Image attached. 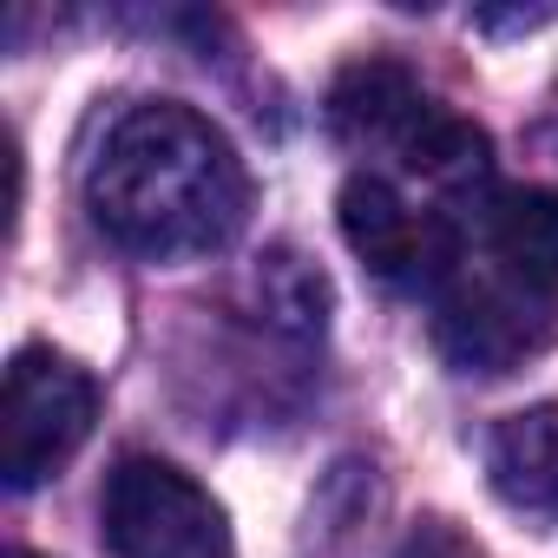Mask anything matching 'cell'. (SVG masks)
I'll list each match as a JSON object with an SVG mask.
<instances>
[{"instance_id": "1", "label": "cell", "mask_w": 558, "mask_h": 558, "mask_svg": "<svg viewBox=\"0 0 558 558\" xmlns=\"http://www.w3.org/2000/svg\"><path fill=\"white\" fill-rule=\"evenodd\" d=\"M93 223L151 263L210 256L243 230L250 171L236 145L178 99L125 106L86 165Z\"/></svg>"}, {"instance_id": "2", "label": "cell", "mask_w": 558, "mask_h": 558, "mask_svg": "<svg viewBox=\"0 0 558 558\" xmlns=\"http://www.w3.org/2000/svg\"><path fill=\"white\" fill-rule=\"evenodd\" d=\"M329 125L362 151H375V145L401 151L434 184H480L486 178V132L466 125L460 112H447L401 60L349 66L329 93Z\"/></svg>"}, {"instance_id": "3", "label": "cell", "mask_w": 558, "mask_h": 558, "mask_svg": "<svg viewBox=\"0 0 558 558\" xmlns=\"http://www.w3.org/2000/svg\"><path fill=\"white\" fill-rule=\"evenodd\" d=\"M99 388L86 368H73L53 349H21L8 362V401H0V473L14 493H34L53 480L80 440L93 434Z\"/></svg>"}, {"instance_id": "4", "label": "cell", "mask_w": 558, "mask_h": 558, "mask_svg": "<svg viewBox=\"0 0 558 558\" xmlns=\"http://www.w3.org/2000/svg\"><path fill=\"white\" fill-rule=\"evenodd\" d=\"M106 545L119 558H230L223 506L171 460L132 453L106 480Z\"/></svg>"}, {"instance_id": "5", "label": "cell", "mask_w": 558, "mask_h": 558, "mask_svg": "<svg viewBox=\"0 0 558 558\" xmlns=\"http://www.w3.org/2000/svg\"><path fill=\"white\" fill-rule=\"evenodd\" d=\"M342 236L349 250L381 276L388 290H427L440 296L453 276H460V250H453V230L447 217L408 204L381 171H355L342 184Z\"/></svg>"}, {"instance_id": "6", "label": "cell", "mask_w": 558, "mask_h": 558, "mask_svg": "<svg viewBox=\"0 0 558 558\" xmlns=\"http://www.w3.org/2000/svg\"><path fill=\"white\" fill-rule=\"evenodd\" d=\"M558 336V310L551 296L512 283L506 269L473 276V283L440 290V316H434V342L460 375H512L525 355H538Z\"/></svg>"}, {"instance_id": "7", "label": "cell", "mask_w": 558, "mask_h": 558, "mask_svg": "<svg viewBox=\"0 0 558 558\" xmlns=\"http://www.w3.org/2000/svg\"><path fill=\"white\" fill-rule=\"evenodd\" d=\"M486 480L512 512L558 525V401L519 408L486 434Z\"/></svg>"}, {"instance_id": "8", "label": "cell", "mask_w": 558, "mask_h": 558, "mask_svg": "<svg viewBox=\"0 0 558 558\" xmlns=\"http://www.w3.org/2000/svg\"><path fill=\"white\" fill-rule=\"evenodd\" d=\"M486 243L512 283L558 290V191H499L486 204Z\"/></svg>"}, {"instance_id": "9", "label": "cell", "mask_w": 558, "mask_h": 558, "mask_svg": "<svg viewBox=\"0 0 558 558\" xmlns=\"http://www.w3.org/2000/svg\"><path fill=\"white\" fill-rule=\"evenodd\" d=\"M256 296H263L269 323H283L296 336H323V323H329V276L316 263H303L296 250H269L263 256Z\"/></svg>"}, {"instance_id": "10", "label": "cell", "mask_w": 558, "mask_h": 558, "mask_svg": "<svg viewBox=\"0 0 558 558\" xmlns=\"http://www.w3.org/2000/svg\"><path fill=\"white\" fill-rule=\"evenodd\" d=\"M401 558H480V545H466L447 519H427V525L401 545Z\"/></svg>"}, {"instance_id": "11", "label": "cell", "mask_w": 558, "mask_h": 558, "mask_svg": "<svg viewBox=\"0 0 558 558\" xmlns=\"http://www.w3.org/2000/svg\"><path fill=\"white\" fill-rule=\"evenodd\" d=\"M545 145L558 151V93H551V106H545Z\"/></svg>"}, {"instance_id": "12", "label": "cell", "mask_w": 558, "mask_h": 558, "mask_svg": "<svg viewBox=\"0 0 558 558\" xmlns=\"http://www.w3.org/2000/svg\"><path fill=\"white\" fill-rule=\"evenodd\" d=\"M8 558H40V551H8Z\"/></svg>"}]
</instances>
